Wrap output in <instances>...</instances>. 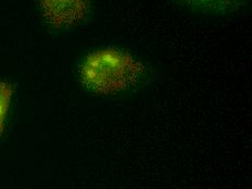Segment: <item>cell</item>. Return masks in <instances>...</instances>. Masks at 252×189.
<instances>
[{
  "label": "cell",
  "mask_w": 252,
  "mask_h": 189,
  "mask_svg": "<svg viewBox=\"0 0 252 189\" xmlns=\"http://www.w3.org/2000/svg\"><path fill=\"white\" fill-rule=\"evenodd\" d=\"M148 76L149 69L143 60L115 46L88 52L76 67V80L83 91L100 97L134 92Z\"/></svg>",
  "instance_id": "6da1fadb"
},
{
  "label": "cell",
  "mask_w": 252,
  "mask_h": 189,
  "mask_svg": "<svg viewBox=\"0 0 252 189\" xmlns=\"http://www.w3.org/2000/svg\"><path fill=\"white\" fill-rule=\"evenodd\" d=\"M39 6L51 28L70 30L87 18L91 0H39Z\"/></svg>",
  "instance_id": "7a4b0ae2"
},
{
  "label": "cell",
  "mask_w": 252,
  "mask_h": 189,
  "mask_svg": "<svg viewBox=\"0 0 252 189\" xmlns=\"http://www.w3.org/2000/svg\"><path fill=\"white\" fill-rule=\"evenodd\" d=\"M183 6L201 13L226 17L240 11L247 0H176Z\"/></svg>",
  "instance_id": "3957f363"
},
{
  "label": "cell",
  "mask_w": 252,
  "mask_h": 189,
  "mask_svg": "<svg viewBox=\"0 0 252 189\" xmlns=\"http://www.w3.org/2000/svg\"><path fill=\"white\" fill-rule=\"evenodd\" d=\"M12 97V88L8 84L0 82V135L3 132L4 121H6L8 110Z\"/></svg>",
  "instance_id": "277c9868"
}]
</instances>
